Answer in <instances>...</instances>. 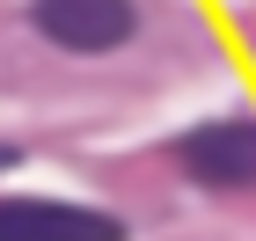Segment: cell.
<instances>
[{
  "mask_svg": "<svg viewBox=\"0 0 256 241\" xmlns=\"http://www.w3.org/2000/svg\"><path fill=\"white\" fill-rule=\"evenodd\" d=\"M0 241H124V227L110 212H88V205L0 198Z\"/></svg>",
  "mask_w": 256,
  "mask_h": 241,
  "instance_id": "cell-1",
  "label": "cell"
},
{
  "mask_svg": "<svg viewBox=\"0 0 256 241\" xmlns=\"http://www.w3.org/2000/svg\"><path fill=\"white\" fill-rule=\"evenodd\" d=\"M183 168L212 190H256V124H242V117L198 124L183 139Z\"/></svg>",
  "mask_w": 256,
  "mask_h": 241,
  "instance_id": "cell-2",
  "label": "cell"
},
{
  "mask_svg": "<svg viewBox=\"0 0 256 241\" xmlns=\"http://www.w3.org/2000/svg\"><path fill=\"white\" fill-rule=\"evenodd\" d=\"M37 29L59 51H110L132 37V0H37Z\"/></svg>",
  "mask_w": 256,
  "mask_h": 241,
  "instance_id": "cell-3",
  "label": "cell"
},
{
  "mask_svg": "<svg viewBox=\"0 0 256 241\" xmlns=\"http://www.w3.org/2000/svg\"><path fill=\"white\" fill-rule=\"evenodd\" d=\"M8 161H15V154H8V146H0V168H8Z\"/></svg>",
  "mask_w": 256,
  "mask_h": 241,
  "instance_id": "cell-4",
  "label": "cell"
}]
</instances>
